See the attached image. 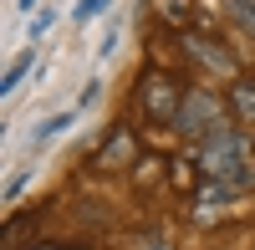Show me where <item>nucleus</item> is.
<instances>
[{
    "instance_id": "nucleus-10",
    "label": "nucleus",
    "mask_w": 255,
    "mask_h": 250,
    "mask_svg": "<svg viewBox=\"0 0 255 250\" xmlns=\"http://www.w3.org/2000/svg\"><path fill=\"white\" fill-rule=\"evenodd\" d=\"M108 5H113V0H82V5H77V26H82V20H92V15H102Z\"/></svg>"
},
{
    "instance_id": "nucleus-3",
    "label": "nucleus",
    "mask_w": 255,
    "mask_h": 250,
    "mask_svg": "<svg viewBox=\"0 0 255 250\" xmlns=\"http://www.w3.org/2000/svg\"><path fill=\"white\" fill-rule=\"evenodd\" d=\"M184 82L174 77V72H143V82H138V113L148 118V123H163V128H174V118H179V108H184Z\"/></svg>"
},
{
    "instance_id": "nucleus-2",
    "label": "nucleus",
    "mask_w": 255,
    "mask_h": 250,
    "mask_svg": "<svg viewBox=\"0 0 255 250\" xmlns=\"http://www.w3.org/2000/svg\"><path fill=\"white\" fill-rule=\"evenodd\" d=\"M225 123H235L230 118V102H225V92H215V87H189L184 92V108H179V118H174V133L179 138H204V133H215V128H225Z\"/></svg>"
},
{
    "instance_id": "nucleus-14",
    "label": "nucleus",
    "mask_w": 255,
    "mask_h": 250,
    "mask_svg": "<svg viewBox=\"0 0 255 250\" xmlns=\"http://www.w3.org/2000/svg\"><path fill=\"white\" fill-rule=\"evenodd\" d=\"M15 5H20V10H36V0H15Z\"/></svg>"
},
{
    "instance_id": "nucleus-13",
    "label": "nucleus",
    "mask_w": 255,
    "mask_h": 250,
    "mask_svg": "<svg viewBox=\"0 0 255 250\" xmlns=\"http://www.w3.org/2000/svg\"><path fill=\"white\" fill-rule=\"evenodd\" d=\"M97 97H102V82H87V92H82V108H92Z\"/></svg>"
},
{
    "instance_id": "nucleus-5",
    "label": "nucleus",
    "mask_w": 255,
    "mask_h": 250,
    "mask_svg": "<svg viewBox=\"0 0 255 250\" xmlns=\"http://www.w3.org/2000/svg\"><path fill=\"white\" fill-rule=\"evenodd\" d=\"M87 163H92L97 174H123V169H133V163H138L133 133H128V128H108V133H102V143L87 153Z\"/></svg>"
},
{
    "instance_id": "nucleus-9",
    "label": "nucleus",
    "mask_w": 255,
    "mask_h": 250,
    "mask_svg": "<svg viewBox=\"0 0 255 250\" xmlns=\"http://www.w3.org/2000/svg\"><path fill=\"white\" fill-rule=\"evenodd\" d=\"M225 10H230V20L255 41V5H245V0H225Z\"/></svg>"
},
{
    "instance_id": "nucleus-1",
    "label": "nucleus",
    "mask_w": 255,
    "mask_h": 250,
    "mask_svg": "<svg viewBox=\"0 0 255 250\" xmlns=\"http://www.w3.org/2000/svg\"><path fill=\"white\" fill-rule=\"evenodd\" d=\"M194 163L204 179H220L230 189H250L255 184V133L240 123H225V128L204 133L194 143Z\"/></svg>"
},
{
    "instance_id": "nucleus-6",
    "label": "nucleus",
    "mask_w": 255,
    "mask_h": 250,
    "mask_svg": "<svg viewBox=\"0 0 255 250\" xmlns=\"http://www.w3.org/2000/svg\"><path fill=\"white\" fill-rule=\"evenodd\" d=\"M225 102H230V118L240 123V128H250L255 133V77H230L225 82Z\"/></svg>"
},
{
    "instance_id": "nucleus-7",
    "label": "nucleus",
    "mask_w": 255,
    "mask_h": 250,
    "mask_svg": "<svg viewBox=\"0 0 255 250\" xmlns=\"http://www.w3.org/2000/svg\"><path fill=\"white\" fill-rule=\"evenodd\" d=\"M31 67H36V46H26L20 56H10V67H5V82H0V92L10 97V92L20 87V82H26V72H31Z\"/></svg>"
},
{
    "instance_id": "nucleus-16",
    "label": "nucleus",
    "mask_w": 255,
    "mask_h": 250,
    "mask_svg": "<svg viewBox=\"0 0 255 250\" xmlns=\"http://www.w3.org/2000/svg\"><path fill=\"white\" fill-rule=\"evenodd\" d=\"M250 250H255V245H250Z\"/></svg>"
},
{
    "instance_id": "nucleus-11",
    "label": "nucleus",
    "mask_w": 255,
    "mask_h": 250,
    "mask_svg": "<svg viewBox=\"0 0 255 250\" xmlns=\"http://www.w3.org/2000/svg\"><path fill=\"white\" fill-rule=\"evenodd\" d=\"M46 31H51V10H41V15L31 20V36H26V41H31V46H36V41L46 36Z\"/></svg>"
},
{
    "instance_id": "nucleus-8",
    "label": "nucleus",
    "mask_w": 255,
    "mask_h": 250,
    "mask_svg": "<svg viewBox=\"0 0 255 250\" xmlns=\"http://www.w3.org/2000/svg\"><path fill=\"white\" fill-rule=\"evenodd\" d=\"M72 123H77V113H56V118H46V123H41V128L31 133V143H36V148H41V143H51L56 133H67Z\"/></svg>"
},
{
    "instance_id": "nucleus-15",
    "label": "nucleus",
    "mask_w": 255,
    "mask_h": 250,
    "mask_svg": "<svg viewBox=\"0 0 255 250\" xmlns=\"http://www.w3.org/2000/svg\"><path fill=\"white\" fill-rule=\"evenodd\" d=\"M245 5H255V0H245Z\"/></svg>"
},
{
    "instance_id": "nucleus-4",
    "label": "nucleus",
    "mask_w": 255,
    "mask_h": 250,
    "mask_svg": "<svg viewBox=\"0 0 255 250\" xmlns=\"http://www.w3.org/2000/svg\"><path fill=\"white\" fill-rule=\"evenodd\" d=\"M184 51H189V61H199V72L204 77H240V56L225 46L220 36H204V31H189L184 36Z\"/></svg>"
},
{
    "instance_id": "nucleus-12",
    "label": "nucleus",
    "mask_w": 255,
    "mask_h": 250,
    "mask_svg": "<svg viewBox=\"0 0 255 250\" xmlns=\"http://www.w3.org/2000/svg\"><path fill=\"white\" fill-rule=\"evenodd\" d=\"M26 184H31V169H26V174H15V179L5 184V204H15V199H20V189H26Z\"/></svg>"
}]
</instances>
